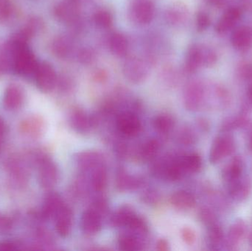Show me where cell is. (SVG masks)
Segmentation results:
<instances>
[{"instance_id":"83f0119b","label":"cell","mask_w":252,"mask_h":251,"mask_svg":"<svg viewBox=\"0 0 252 251\" xmlns=\"http://www.w3.org/2000/svg\"><path fill=\"white\" fill-rule=\"evenodd\" d=\"M181 162L185 173L198 172L202 167V159L197 153H191L180 157Z\"/></svg>"},{"instance_id":"681fc988","label":"cell","mask_w":252,"mask_h":251,"mask_svg":"<svg viewBox=\"0 0 252 251\" xmlns=\"http://www.w3.org/2000/svg\"><path fill=\"white\" fill-rule=\"evenodd\" d=\"M1 139H0V146H1Z\"/></svg>"},{"instance_id":"1f68e13d","label":"cell","mask_w":252,"mask_h":251,"mask_svg":"<svg viewBox=\"0 0 252 251\" xmlns=\"http://www.w3.org/2000/svg\"><path fill=\"white\" fill-rule=\"evenodd\" d=\"M118 246L121 250L133 251L141 250L142 245L134 234H123L118 240Z\"/></svg>"},{"instance_id":"d4e9b609","label":"cell","mask_w":252,"mask_h":251,"mask_svg":"<svg viewBox=\"0 0 252 251\" xmlns=\"http://www.w3.org/2000/svg\"><path fill=\"white\" fill-rule=\"evenodd\" d=\"M109 48L118 57L126 56L128 51V42L125 35L120 32L114 33L109 39Z\"/></svg>"},{"instance_id":"d590c367","label":"cell","mask_w":252,"mask_h":251,"mask_svg":"<svg viewBox=\"0 0 252 251\" xmlns=\"http://www.w3.org/2000/svg\"><path fill=\"white\" fill-rule=\"evenodd\" d=\"M179 140L181 143L185 145H190L195 141V137L192 130L185 128L179 134Z\"/></svg>"},{"instance_id":"ab89813d","label":"cell","mask_w":252,"mask_h":251,"mask_svg":"<svg viewBox=\"0 0 252 251\" xmlns=\"http://www.w3.org/2000/svg\"><path fill=\"white\" fill-rule=\"evenodd\" d=\"M182 238L186 244L191 246L194 244L196 240V234L192 228L186 227L182 229Z\"/></svg>"},{"instance_id":"44dd1931","label":"cell","mask_w":252,"mask_h":251,"mask_svg":"<svg viewBox=\"0 0 252 251\" xmlns=\"http://www.w3.org/2000/svg\"><path fill=\"white\" fill-rule=\"evenodd\" d=\"M44 120L39 116H31L22 121L20 125V130L25 135L31 137H38L44 131Z\"/></svg>"},{"instance_id":"bcb514c9","label":"cell","mask_w":252,"mask_h":251,"mask_svg":"<svg viewBox=\"0 0 252 251\" xmlns=\"http://www.w3.org/2000/svg\"><path fill=\"white\" fill-rule=\"evenodd\" d=\"M247 100H248V103L252 107V81L250 86H249L248 91H247Z\"/></svg>"},{"instance_id":"ba28073f","label":"cell","mask_w":252,"mask_h":251,"mask_svg":"<svg viewBox=\"0 0 252 251\" xmlns=\"http://www.w3.org/2000/svg\"><path fill=\"white\" fill-rule=\"evenodd\" d=\"M116 126L122 135L127 137H136L141 131L142 125L138 116L133 112H123L117 118Z\"/></svg>"},{"instance_id":"7a4b0ae2","label":"cell","mask_w":252,"mask_h":251,"mask_svg":"<svg viewBox=\"0 0 252 251\" xmlns=\"http://www.w3.org/2000/svg\"><path fill=\"white\" fill-rule=\"evenodd\" d=\"M16 48L13 70L21 76L29 77L35 75L38 66L35 56L28 47V44H21L10 40Z\"/></svg>"},{"instance_id":"30bf717a","label":"cell","mask_w":252,"mask_h":251,"mask_svg":"<svg viewBox=\"0 0 252 251\" xmlns=\"http://www.w3.org/2000/svg\"><path fill=\"white\" fill-rule=\"evenodd\" d=\"M55 16L66 23H73L80 13V1L78 0H63L55 7Z\"/></svg>"},{"instance_id":"f546056e","label":"cell","mask_w":252,"mask_h":251,"mask_svg":"<svg viewBox=\"0 0 252 251\" xmlns=\"http://www.w3.org/2000/svg\"><path fill=\"white\" fill-rule=\"evenodd\" d=\"M160 149V143L158 140H148L144 143L139 150V157L143 161H149L154 159Z\"/></svg>"},{"instance_id":"e0dca14e","label":"cell","mask_w":252,"mask_h":251,"mask_svg":"<svg viewBox=\"0 0 252 251\" xmlns=\"http://www.w3.org/2000/svg\"><path fill=\"white\" fill-rule=\"evenodd\" d=\"M64 205L62 197L57 193H50L46 197L41 211V218L43 220H50L56 218L58 212Z\"/></svg>"},{"instance_id":"d6a6232c","label":"cell","mask_w":252,"mask_h":251,"mask_svg":"<svg viewBox=\"0 0 252 251\" xmlns=\"http://www.w3.org/2000/svg\"><path fill=\"white\" fill-rule=\"evenodd\" d=\"M209 227L208 237L209 242L210 244L213 246H217L223 241V231L221 227L219 224L215 223L212 224Z\"/></svg>"},{"instance_id":"ac0fdd59","label":"cell","mask_w":252,"mask_h":251,"mask_svg":"<svg viewBox=\"0 0 252 251\" xmlns=\"http://www.w3.org/2000/svg\"><path fill=\"white\" fill-rule=\"evenodd\" d=\"M244 169V163L242 158L236 156L223 168L222 171V178L226 184H230L242 177Z\"/></svg>"},{"instance_id":"ffe728a7","label":"cell","mask_w":252,"mask_h":251,"mask_svg":"<svg viewBox=\"0 0 252 251\" xmlns=\"http://www.w3.org/2000/svg\"><path fill=\"white\" fill-rule=\"evenodd\" d=\"M77 163L81 169H95L103 165V157L98 152L86 151L78 154Z\"/></svg>"},{"instance_id":"f1b7e54d","label":"cell","mask_w":252,"mask_h":251,"mask_svg":"<svg viewBox=\"0 0 252 251\" xmlns=\"http://www.w3.org/2000/svg\"><path fill=\"white\" fill-rule=\"evenodd\" d=\"M174 119L167 113H161L156 116L153 125L157 132L160 134H168L174 126Z\"/></svg>"},{"instance_id":"5b68a950","label":"cell","mask_w":252,"mask_h":251,"mask_svg":"<svg viewBox=\"0 0 252 251\" xmlns=\"http://www.w3.org/2000/svg\"><path fill=\"white\" fill-rule=\"evenodd\" d=\"M34 77L37 87L40 91L44 93L51 91L57 84L58 78L56 71L52 65L47 62L38 63Z\"/></svg>"},{"instance_id":"d6986e66","label":"cell","mask_w":252,"mask_h":251,"mask_svg":"<svg viewBox=\"0 0 252 251\" xmlns=\"http://www.w3.org/2000/svg\"><path fill=\"white\" fill-rule=\"evenodd\" d=\"M23 100V92L19 86L10 85L6 88L3 97V105L6 109L17 110L22 106Z\"/></svg>"},{"instance_id":"7402d4cb","label":"cell","mask_w":252,"mask_h":251,"mask_svg":"<svg viewBox=\"0 0 252 251\" xmlns=\"http://www.w3.org/2000/svg\"><path fill=\"white\" fill-rule=\"evenodd\" d=\"M170 200L172 206L179 210H189L194 208L196 203L193 195L184 190L173 193Z\"/></svg>"},{"instance_id":"52a82bcc","label":"cell","mask_w":252,"mask_h":251,"mask_svg":"<svg viewBox=\"0 0 252 251\" xmlns=\"http://www.w3.org/2000/svg\"><path fill=\"white\" fill-rule=\"evenodd\" d=\"M123 72L127 81L133 84H140L148 76V68L142 59L130 57L124 62Z\"/></svg>"},{"instance_id":"484cf974","label":"cell","mask_w":252,"mask_h":251,"mask_svg":"<svg viewBox=\"0 0 252 251\" xmlns=\"http://www.w3.org/2000/svg\"><path fill=\"white\" fill-rule=\"evenodd\" d=\"M72 50V41L67 37L59 36L53 43V51L59 58H66Z\"/></svg>"},{"instance_id":"b9f144b4","label":"cell","mask_w":252,"mask_h":251,"mask_svg":"<svg viewBox=\"0 0 252 251\" xmlns=\"http://www.w3.org/2000/svg\"><path fill=\"white\" fill-rule=\"evenodd\" d=\"M144 199H145V202H147V203H154V202H157L158 196L154 193V192L149 191L145 195Z\"/></svg>"},{"instance_id":"9a60e30c","label":"cell","mask_w":252,"mask_h":251,"mask_svg":"<svg viewBox=\"0 0 252 251\" xmlns=\"http://www.w3.org/2000/svg\"><path fill=\"white\" fill-rule=\"evenodd\" d=\"M55 219L56 232L62 238H66L70 234L73 222V214L70 208L63 205Z\"/></svg>"},{"instance_id":"f35d334b","label":"cell","mask_w":252,"mask_h":251,"mask_svg":"<svg viewBox=\"0 0 252 251\" xmlns=\"http://www.w3.org/2000/svg\"><path fill=\"white\" fill-rule=\"evenodd\" d=\"M184 11L179 8L173 7L167 13V19L170 23L177 24L183 19Z\"/></svg>"},{"instance_id":"5bb4252c","label":"cell","mask_w":252,"mask_h":251,"mask_svg":"<svg viewBox=\"0 0 252 251\" xmlns=\"http://www.w3.org/2000/svg\"><path fill=\"white\" fill-rule=\"evenodd\" d=\"M71 127L80 134H87L95 124V119L87 115L82 109H75L69 116Z\"/></svg>"},{"instance_id":"6da1fadb","label":"cell","mask_w":252,"mask_h":251,"mask_svg":"<svg viewBox=\"0 0 252 251\" xmlns=\"http://www.w3.org/2000/svg\"><path fill=\"white\" fill-rule=\"evenodd\" d=\"M216 62L217 56L213 49L201 44H193L187 53L185 69L189 73H193L202 66H213Z\"/></svg>"},{"instance_id":"9c48e42d","label":"cell","mask_w":252,"mask_h":251,"mask_svg":"<svg viewBox=\"0 0 252 251\" xmlns=\"http://www.w3.org/2000/svg\"><path fill=\"white\" fill-rule=\"evenodd\" d=\"M132 18L140 25L151 22L155 15V6L151 0H137L131 7Z\"/></svg>"},{"instance_id":"8fae6325","label":"cell","mask_w":252,"mask_h":251,"mask_svg":"<svg viewBox=\"0 0 252 251\" xmlns=\"http://www.w3.org/2000/svg\"><path fill=\"white\" fill-rule=\"evenodd\" d=\"M232 47L240 52H245L252 47V28L243 25L234 29L231 35Z\"/></svg>"},{"instance_id":"74e56055","label":"cell","mask_w":252,"mask_h":251,"mask_svg":"<svg viewBox=\"0 0 252 251\" xmlns=\"http://www.w3.org/2000/svg\"><path fill=\"white\" fill-rule=\"evenodd\" d=\"M200 218H201L202 222L206 224L207 226H210L212 224L216 223V215L210 209H207V208L201 209Z\"/></svg>"},{"instance_id":"e575fe53","label":"cell","mask_w":252,"mask_h":251,"mask_svg":"<svg viewBox=\"0 0 252 251\" xmlns=\"http://www.w3.org/2000/svg\"><path fill=\"white\" fill-rule=\"evenodd\" d=\"M211 24L210 16L204 13V12H199L196 16V27L198 31H204L210 27Z\"/></svg>"},{"instance_id":"c3c4849f","label":"cell","mask_w":252,"mask_h":251,"mask_svg":"<svg viewBox=\"0 0 252 251\" xmlns=\"http://www.w3.org/2000/svg\"><path fill=\"white\" fill-rule=\"evenodd\" d=\"M250 243H251V245L252 246V230L251 234H250Z\"/></svg>"},{"instance_id":"7c38bea8","label":"cell","mask_w":252,"mask_h":251,"mask_svg":"<svg viewBox=\"0 0 252 251\" xmlns=\"http://www.w3.org/2000/svg\"><path fill=\"white\" fill-rule=\"evenodd\" d=\"M241 10L238 7H234L227 9L216 23L215 28L216 32L221 35L234 29L241 19Z\"/></svg>"},{"instance_id":"f6af8a7d","label":"cell","mask_w":252,"mask_h":251,"mask_svg":"<svg viewBox=\"0 0 252 251\" xmlns=\"http://www.w3.org/2000/svg\"><path fill=\"white\" fill-rule=\"evenodd\" d=\"M208 1L212 5L216 7H221L225 3V0H208Z\"/></svg>"},{"instance_id":"7bdbcfd3","label":"cell","mask_w":252,"mask_h":251,"mask_svg":"<svg viewBox=\"0 0 252 251\" xmlns=\"http://www.w3.org/2000/svg\"><path fill=\"white\" fill-rule=\"evenodd\" d=\"M157 250L158 251H167L169 250V245L167 240L161 239L157 242Z\"/></svg>"},{"instance_id":"603a6c76","label":"cell","mask_w":252,"mask_h":251,"mask_svg":"<svg viewBox=\"0 0 252 251\" xmlns=\"http://www.w3.org/2000/svg\"><path fill=\"white\" fill-rule=\"evenodd\" d=\"M247 234V225L242 221H237L228 231L226 243L229 249H235L241 243Z\"/></svg>"},{"instance_id":"4dcf8cb0","label":"cell","mask_w":252,"mask_h":251,"mask_svg":"<svg viewBox=\"0 0 252 251\" xmlns=\"http://www.w3.org/2000/svg\"><path fill=\"white\" fill-rule=\"evenodd\" d=\"M135 215L136 214L134 212L128 207L121 208L120 210L114 214L111 220V223L114 227H117V228L127 227V224Z\"/></svg>"},{"instance_id":"836d02e7","label":"cell","mask_w":252,"mask_h":251,"mask_svg":"<svg viewBox=\"0 0 252 251\" xmlns=\"http://www.w3.org/2000/svg\"><path fill=\"white\" fill-rule=\"evenodd\" d=\"M94 21L99 28L107 29L113 24V16L107 10H99L94 14Z\"/></svg>"},{"instance_id":"8992f818","label":"cell","mask_w":252,"mask_h":251,"mask_svg":"<svg viewBox=\"0 0 252 251\" xmlns=\"http://www.w3.org/2000/svg\"><path fill=\"white\" fill-rule=\"evenodd\" d=\"M205 98V88L198 81H192L186 86L184 93V103L187 110L196 112L202 106Z\"/></svg>"},{"instance_id":"cb8c5ba5","label":"cell","mask_w":252,"mask_h":251,"mask_svg":"<svg viewBox=\"0 0 252 251\" xmlns=\"http://www.w3.org/2000/svg\"><path fill=\"white\" fill-rule=\"evenodd\" d=\"M141 184L142 181L139 178L132 176L124 169H121L117 174L116 186L120 191L136 190Z\"/></svg>"},{"instance_id":"7dc6e473","label":"cell","mask_w":252,"mask_h":251,"mask_svg":"<svg viewBox=\"0 0 252 251\" xmlns=\"http://www.w3.org/2000/svg\"><path fill=\"white\" fill-rule=\"evenodd\" d=\"M248 146L249 149L252 152V128H251V131H250V135H249Z\"/></svg>"},{"instance_id":"2e32d148","label":"cell","mask_w":252,"mask_h":251,"mask_svg":"<svg viewBox=\"0 0 252 251\" xmlns=\"http://www.w3.org/2000/svg\"><path fill=\"white\" fill-rule=\"evenodd\" d=\"M227 186L229 196L236 201H244L252 193V182L250 178H241Z\"/></svg>"},{"instance_id":"ee69618b","label":"cell","mask_w":252,"mask_h":251,"mask_svg":"<svg viewBox=\"0 0 252 251\" xmlns=\"http://www.w3.org/2000/svg\"><path fill=\"white\" fill-rule=\"evenodd\" d=\"M6 126L4 121L0 117V139H2L3 136L5 134Z\"/></svg>"},{"instance_id":"277c9868","label":"cell","mask_w":252,"mask_h":251,"mask_svg":"<svg viewBox=\"0 0 252 251\" xmlns=\"http://www.w3.org/2000/svg\"><path fill=\"white\" fill-rule=\"evenodd\" d=\"M38 181L46 190L53 188L59 180V169L56 164L46 156L38 158Z\"/></svg>"},{"instance_id":"4316f807","label":"cell","mask_w":252,"mask_h":251,"mask_svg":"<svg viewBox=\"0 0 252 251\" xmlns=\"http://www.w3.org/2000/svg\"><path fill=\"white\" fill-rule=\"evenodd\" d=\"M108 176L106 168L103 165L95 168L93 171L91 178V184L96 193H101L107 185Z\"/></svg>"},{"instance_id":"8d00e7d4","label":"cell","mask_w":252,"mask_h":251,"mask_svg":"<svg viewBox=\"0 0 252 251\" xmlns=\"http://www.w3.org/2000/svg\"><path fill=\"white\" fill-rule=\"evenodd\" d=\"M12 6L10 0H0V22L7 20L11 15Z\"/></svg>"},{"instance_id":"4fadbf2b","label":"cell","mask_w":252,"mask_h":251,"mask_svg":"<svg viewBox=\"0 0 252 251\" xmlns=\"http://www.w3.org/2000/svg\"><path fill=\"white\" fill-rule=\"evenodd\" d=\"M81 227L83 232L87 235L97 234L102 228L101 215L90 208L81 216Z\"/></svg>"},{"instance_id":"60d3db41","label":"cell","mask_w":252,"mask_h":251,"mask_svg":"<svg viewBox=\"0 0 252 251\" xmlns=\"http://www.w3.org/2000/svg\"><path fill=\"white\" fill-rule=\"evenodd\" d=\"M78 58L80 61L84 64H89L92 63L94 59V53L91 50L84 49L80 51L78 54Z\"/></svg>"},{"instance_id":"3957f363","label":"cell","mask_w":252,"mask_h":251,"mask_svg":"<svg viewBox=\"0 0 252 251\" xmlns=\"http://www.w3.org/2000/svg\"><path fill=\"white\" fill-rule=\"evenodd\" d=\"M235 150V141L232 136L226 134L219 136L213 141L210 152V162L213 165L231 156Z\"/></svg>"}]
</instances>
